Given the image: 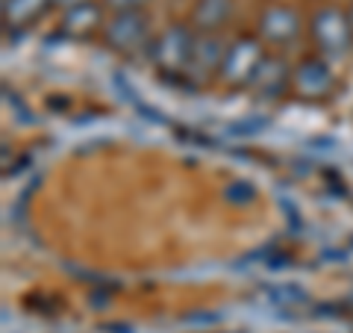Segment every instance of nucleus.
I'll list each match as a JSON object with an SVG mask.
<instances>
[{
	"mask_svg": "<svg viewBox=\"0 0 353 333\" xmlns=\"http://www.w3.org/2000/svg\"><path fill=\"white\" fill-rule=\"evenodd\" d=\"M192 50H194V36L185 27H168L162 36L150 44V59L157 68L165 74H183L192 65Z\"/></svg>",
	"mask_w": 353,
	"mask_h": 333,
	"instance_id": "f257e3e1",
	"label": "nucleus"
},
{
	"mask_svg": "<svg viewBox=\"0 0 353 333\" xmlns=\"http://www.w3.org/2000/svg\"><path fill=\"white\" fill-rule=\"evenodd\" d=\"M262 62H265L262 44L256 39H239L227 48V57H224L218 77L227 86H250L253 74L259 71Z\"/></svg>",
	"mask_w": 353,
	"mask_h": 333,
	"instance_id": "f03ea898",
	"label": "nucleus"
},
{
	"mask_svg": "<svg viewBox=\"0 0 353 333\" xmlns=\"http://www.w3.org/2000/svg\"><path fill=\"white\" fill-rule=\"evenodd\" d=\"M312 36L318 41V48L327 50L330 57H341L353 44L350 15L339 12V9H321V12L312 18Z\"/></svg>",
	"mask_w": 353,
	"mask_h": 333,
	"instance_id": "7ed1b4c3",
	"label": "nucleus"
},
{
	"mask_svg": "<svg viewBox=\"0 0 353 333\" xmlns=\"http://www.w3.org/2000/svg\"><path fill=\"white\" fill-rule=\"evenodd\" d=\"M106 41L115 50H139L150 36V21L141 12H115L112 21H106Z\"/></svg>",
	"mask_w": 353,
	"mask_h": 333,
	"instance_id": "20e7f679",
	"label": "nucleus"
},
{
	"mask_svg": "<svg viewBox=\"0 0 353 333\" xmlns=\"http://www.w3.org/2000/svg\"><path fill=\"white\" fill-rule=\"evenodd\" d=\"M227 48L215 32H201L194 36V50H192V65H189V77L197 80V77H209L218 74L221 65H224Z\"/></svg>",
	"mask_w": 353,
	"mask_h": 333,
	"instance_id": "39448f33",
	"label": "nucleus"
},
{
	"mask_svg": "<svg viewBox=\"0 0 353 333\" xmlns=\"http://www.w3.org/2000/svg\"><path fill=\"white\" fill-rule=\"evenodd\" d=\"M297 32H301V18L297 12L285 6H271L262 12V21H259V36L271 44H285L292 41Z\"/></svg>",
	"mask_w": 353,
	"mask_h": 333,
	"instance_id": "423d86ee",
	"label": "nucleus"
},
{
	"mask_svg": "<svg viewBox=\"0 0 353 333\" xmlns=\"http://www.w3.org/2000/svg\"><path fill=\"white\" fill-rule=\"evenodd\" d=\"M292 68L285 65L280 57H271V59H265L259 65V71L253 74V80H250V88L256 92L259 97H280L285 92V86L292 83Z\"/></svg>",
	"mask_w": 353,
	"mask_h": 333,
	"instance_id": "0eeeda50",
	"label": "nucleus"
},
{
	"mask_svg": "<svg viewBox=\"0 0 353 333\" xmlns=\"http://www.w3.org/2000/svg\"><path fill=\"white\" fill-rule=\"evenodd\" d=\"M292 83L303 97H324V95H330V88H333V74H330L324 62L306 59L294 68Z\"/></svg>",
	"mask_w": 353,
	"mask_h": 333,
	"instance_id": "6e6552de",
	"label": "nucleus"
},
{
	"mask_svg": "<svg viewBox=\"0 0 353 333\" xmlns=\"http://www.w3.org/2000/svg\"><path fill=\"white\" fill-rule=\"evenodd\" d=\"M101 6L92 3V0H85V3L74 6L65 12V21H62V30L68 32V36H88L94 27H101Z\"/></svg>",
	"mask_w": 353,
	"mask_h": 333,
	"instance_id": "1a4fd4ad",
	"label": "nucleus"
},
{
	"mask_svg": "<svg viewBox=\"0 0 353 333\" xmlns=\"http://www.w3.org/2000/svg\"><path fill=\"white\" fill-rule=\"evenodd\" d=\"M230 9H233L230 0H197L192 12V24L201 32H215L230 18Z\"/></svg>",
	"mask_w": 353,
	"mask_h": 333,
	"instance_id": "9d476101",
	"label": "nucleus"
},
{
	"mask_svg": "<svg viewBox=\"0 0 353 333\" xmlns=\"http://www.w3.org/2000/svg\"><path fill=\"white\" fill-rule=\"evenodd\" d=\"M259 295L274 307H306L309 292L297 283H262Z\"/></svg>",
	"mask_w": 353,
	"mask_h": 333,
	"instance_id": "9b49d317",
	"label": "nucleus"
},
{
	"mask_svg": "<svg viewBox=\"0 0 353 333\" xmlns=\"http://www.w3.org/2000/svg\"><path fill=\"white\" fill-rule=\"evenodd\" d=\"M53 0H3V21L6 27H27L36 21Z\"/></svg>",
	"mask_w": 353,
	"mask_h": 333,
	"instance_id": "f8f14e48",
	"label": "nucleus"
},
{
	"mask_svg": "<svg viewBox=\"0 0 353 333\" xmlns=\"http://www.w3.org/2000/svg\"><path fill=\"white\" fill-rule=\"evenodd\" d=\"M268 124H271V121L265 115H250V118L233 121V124H230V133L239 136V139H250V136H259V133L268 130Z\"/></svg>",
	"mask_w": 353,
	"mask_h": 333,
	"instance_id": "ddd939ff",
	"label": "nucleus"
},
{
	"mask_svg": "<svg viewBox=\"0 0 353 333\" xmlns=\"http://www.w3.org/2000/svg\"><path fill=\"white\" fill-rule=\"evenodd\" d=\"M224 198L230 204H248V201H253V186L245 180H236L224 189Z\"/></svg>",
	"mask_w": 353,
	"mask_h": 333,
	"instance_id": "4468645a",
	"label": "nucleus"
},
{
	"mask_svg": "<svg viewBox=\"0 0 353 333\" xmlns=\"http://www.w3.org/2000/svg\"><path fill=\"white\" fill-rule=\"evenodd\" d=\"M224 318L221 313H203V310H194V313H185L183 316V325H192V327H212Z\"/></svg>",
	"mask_w": 353,
	"mask_h": 333,
	"instance_id": "2eb2a0df",
	"label": "nucleus"
},
{
	"mask_svg": "<svg viewBox=\"0 0 353 333\" xmlns=\"http://www.w3.org/2000/svg\"><path fill=\"white\" fill-rule=\"evenodd\" d=\"M112 83H115L118 92L124 95V101H127V104H132V106H141V104H145V101L139 97L136 88H132V86L127 83V77H124V74H115V77H112Z\"/></svg>",
	"mask_w": 353,
	"mask_h": 333,
	"instance_id": "dca6fc26",
	"label": "nucleus"
},
{
	"mask_svg": "<svg viewBox=\"0 0 353 333\" xmlns=\"http://www.w3.org/2000/svg\"><path fill=\"white\" fill-rule=\"evenodd\" d=\"M289 263H292L289 254H283V251H277V248H268V254H265V265H268L271 272L289 269Z\"/></svg>",
	"mask_w": 353,
	"mask_h": 333,
	"instance_id": "f3484780",
	"label": "nucleus"
},
{
	"mask_svg": "<svg viewBox=\"0 0 353 333\" xmlns=\"http://www.w3.org/2000/svg\"><path fill=\"white\" fill-rule=\"evenodd\" d=\"M145 3L148 0H106V6L115 9V12H139Z\"/></svg>",
	"mask_w": 353,
	"mask_h": 333,
	"instance_id": "a211bd4d",
	"label": "nucleus"
},
{
	"mask_svg": "<svg viewBox=\"0 0 353 333\" xmlns=\"http://www.w3.org/2000/svg\"><path fill=\"white\" fill-rule=\"evenodd\" d=\"M3 95H6V104H9V106H12L15 113H18L21 124H30V109H27L24 104H21V97H18V95H12V92H9V88H3Z\"/></svg>",
	"mask_w": 353,
	"mask_h": 333,
	"instance_id": "6ab92c4d",
	"label": "nucleus"
},
{
	"mask_svg": "<svg viewBox=\"0 0 353 333\" xmlns=\"http://www.w3.org/2000/svg\"><path fill=\"white\" fill-rule=\"evenodd\" d=\"M345 316V307L341 304H318L315 307V318H341Z\"/></svg>",
	"mask_w": 353,
	"mask_h": 333,
	"instance_id": "aec40b11",
	"label": "nucleus"
},
{
	"mask_svg": "<svg viewBox=\"0 0 353 333\" xmlns=\"http://www.w3.org/2000/svg\"><path fill=\"white\" fill-rule=\"evenodd\" d=\"M136 113H139V115H145V118L150 121V124H168V118H165V115L159 113V109H153V106H148V104H141V106H136Z\"/></svg>",
	"mask_w": 353,
	"mask_h": 333,
	"instance_id": "412c9836",
	"label": "nucleus"
},
{
	"mask_svg": "<svg viewBox=\"0 0 353 333\" xmlns=\"http://www.w3.org/2000/svg\"><path fill=\"white\" fill-rule=\"evenodd\" d=\"M103 333H136L130 325H118V321H109V325H103Z\"/></svg>",
	"mask_w": 353,
	"mask_h": 333,
	"instance_id": "4be33fe9",
	"label": "nucleus"
},
{
	"mask_svg": "<svg viewBox=\"0 0 353 333\" xmlns=\"http://www.w3.org/2000/svg\"><path fill=\"white\" fill-rule=\"evenodd\" d=\"M321 260H330V263H345V251H324L321 254Z\"/></svg>",
	"mask_w": 353,
	"mask_h": 333,
	"instance_id": "5701e85b",
	"label": "nucleus"
},
{
	"mask_svg": "<svg viewBox=\"0 0 353 333\" xmlns=\"http://www.w3.org/2000/svg\"><path fill=\"white\" fill-rule=\"evenodd\" d=\"M312 148H318V151H333V139H330V136L312 139Z\"/></svg>",
	"mask_w": 353,
	"mask_h": 333,
	"instance_id": "b1692460",
	"label": "nucleus"
},
{
	"mask_svg": "<svg viewBox=\"0 0 353 333\" xmlns=\"http://www.w3.org/2000/svg\"><path fill=\"white\" fill-rule=\"evenodd\" d=\"M53 3H59V6H68V9H74V6L85 3V0H53Z\"/></svg>",
	"mask_w": 353,
	"mask_h": 333,
	"instance_id": "393cba45",
	"label": "nucleus"
},
{
	"mask_svg": "<svg viewBox=\"0 0 353 333\" xmlns=\"http://www.w3.org/2000/svg\"><path fill=\"white\" fill-rule=\"evenodd\" d=\"M50 109H68V101H50Z\"/></svg>",
	"mask_w": 353,
	"mask_h": 333,
	"instance_id": "a878e982",
	"label": "nucleus"
},
{
	"mask_svg": "<svg viewBox=\"0 0 353 333\" xmlns=\"http://www.w3.org/2000/svg\"><path fill=\"white\" fill-rule=\"evenodd\" d=\"M350 245H353V239H350Z\"/></svg>",
	"mask_w": 353,
	"mask_h": 333,
	"instance_id": "bb28decb",
	"label": "nucleus"
}]
</instances>
